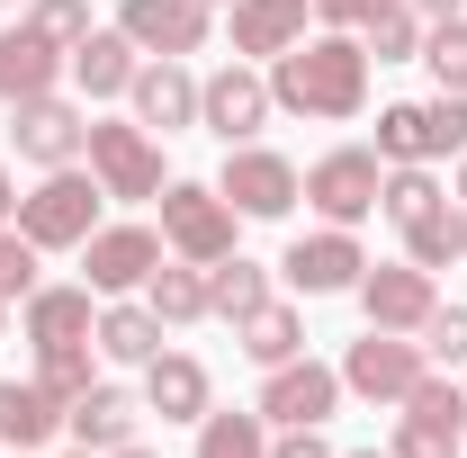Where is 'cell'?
<instances>
[{"mask_svg": "<svg viewBox=\"0 0 467 458\" xmlns=\"http://www.w3.org/2000/svg\"><path fill=\"white\" fill-rule=\"evenodd\" d=\"M90 333H99L90 287H36V297H27V342H36V359H46V350H81Z\"/></svg>", "mask_w": 467, "mask_h": 458, "instance_id": "24", "label": "cell"}, {"mask_svg": "<svg viewBox=\"0 0 467 458\" xmlns=\"http://www.w3.org/2000/svg\"><path fill=\"white\" fill-rule=\"evenodd\" d=\"M72 458H90V450H72Z\"/></svg>", "mask_w": 467, "mask_h": 458, "instance_id": "46", "label": "cell"}, {"mask_svg": "<svg viewBox=\"0 0 467 458\" xmlns=\"http://www.w3.org/2000/svg\"><path fill=\"white\" fill-rule=\"evenodd\" d=\"M0 9H27V0H0Z\"/></svg>", "mask_w": 467, "mask_h": 458, "instance_id": "45", "label": "cell"}, {"mask_svg": "<svg viewBox=\"0 0 467 458\" xmlns=\"http://www.w3.org/2000/svg\"><path fill=\"white\" fill-rule=\"evenodd\" d=\"M359 243H350V225H324V234H296L288 261H279V279L296 287V297H342V287H359Z\"/></svg>", "mask_w": 467, "mask_h": 458, "instance_id": "16", "label": "cell"}, {"mask_svg": "<svg viewBox=\"0 0 467 458\" xmlns=\"http://www.w3.org/2000/svg\"><path fill=\"white\" fill-rule=\"evenodd\" d=\"M422 378H431V359H422V342H405V333H378V324H368V342L342 350V396L405 404Z\"/></svg>", "mask_w": 467, "mask_h": 458, "instance_id": "8", "label": "cell"}, {"mask_svg": "<svg viewBox=\"0 0 467 458\" xmlns=\"http://www.w3.org/2000/svg\"><path fill=\"white\" fill-rule=\"evenodd\" d=\"M467 153V99H387L378 109V162H459Z\"/></svg>", "mask_w": 467, "mask_h": 458, "instance_id": "4", "label": "cell"}, {"mask_svg": "<svg viewBox=\"0 0 467 458\" xmlns=\"http://www.w3.org/2000/svg\"><path fill=\"white\" fill-rule=\"evenodd\" d=\"M198 458H270V422H261V404H252V413H216V404H207V422H198Z\"/></svg>", "mask_w": 467, "mask_h": 458, "instance_id": "30", "label": "cell"}, {"mask_svg": "<svg viewBox=\"0 0 467 458\" xmlns=\"http://www.w3.org/2000/svg\"><path fill=\"white\" fill-rule=\"evenodd\" d=\"M422 72H431L441 90H459V99H467V18H441V27H422Z\"/></svg>", "mask_w": 467, "mask_h": 458, "instance_id": "32", "label": "cell"}, {"mask_svg": "<svg viewBox=\"0 0 467 458\" xmlns=\"http://www.w3.org/2000/svg\"><path fill=\"white\" fill-rule=\"evenodd\" d=\"M135 63H144V46H135L126 27H90V36L72 46V81H81V99H126Z\"/></svg>", "mask_w": 467, "mask_h": 458, "instance_id": "21", "label": "cell"}, {"mask_svg": "<svg viewBox=\"0 0 467 458\" xmlns=\"http://www.w3.org/2000/svg\"><path fill=\"white\" fill-rule=\"evenodd\" d=\"M306 36V0H234V55L243 63H279Z\"/></svg>", "mask_w": 467, "mask_h": 458, "instance_id": "22", "label": "cell"}, {"mask_svg": "<svg viewBox=\"0 0 467 458\" xmlns=\"http://www.w3.org/2000/svg\"><path fill=\"white\" fill-rule=\"evenodd\" d=\"M81 144H90V117L72 109V99H18L9 109V153L18 162H36V172H63V162H81Z\"/></svg>", "mask_w": 467, "mask_h": 458, "instance_id": "11", "label": "cell"}, {"mask_svg": "<svg viewBox=\"0 0 467 458\" xmlns=\"http://www.w3.org/2000/svg\"><path fill=\"white\" fill-rule=\"evenodd\" d=\"M117 27H126L144 55H198V46H207V0H126Z\"/></svg>", "mask_w": 467, "mask_h": 458, "instance_id": "18", "label": "cell"}, {"mask_svg": "<svg viewBox=\"0 0 467 458\" xmlns=\"http://www.w3.org/2000/svg\"><path fill=\"white\" fill-rule=\"evenodd\" d=\"M162 243H171L180 261H225L234 252V207L207 189V180H162Z\"/></svg>", "mask_w": 467, "mask_h": 458, "instance_id": "6", "label": "cell"}, {"mask_svg": "<svg viewBox=\"0 0 467 458\" xmlns=\"http://www.w3.org/2000/svg\"><path fill=\"white\" fill-rule=\"evenodd\" d=\"M405 9H422V18H431V27H441V18H459L467 0H405Z\"/></svg>", "mask_w": 467, "mask_h": 458, "instance_id": "39", "label": "cell"}, {"mask_svg": "<svg viewBox=\"0 0 467 458\" xmlns=\"http://www.w3.org/2000/svg\"><path fill=\"white\" fill-rule=\"evenodd\" d=\"M0 333H9V297H0Z\"/></svg>", "mask_w": 467, "mask_h": 458, "instance_id": "44", "label": "cell"}, {"mask_svg": "<svg viewBox=\"0 0 467 458\" xmlns=\"http://www.w3.org/2000/svg\"><path fill=\"white\" fill-rule=\"evenodd\" d=\"M109 458H162V450H144V441H126V450H109Z\"/></svg>", "mask_w": 467, "mask_h": 458, "instance_id": "41", "label": "cell"}, {"mask_svg": "<svg viewBox=\"0 0 467 458\" xmlns=\"http://www.w3.org/2000/svg\"><path fill=\"white\" fill-rule=\"evenodd\" d=\"M99 198H109L99 180L63 162V172H46L36 189H27V198H18V216H9V225L27 234L36 252H81V243L99 234Z\"/></svg>", "mask_w": 467, "mask_h": 458, "instance_id": "3", "label": "cell"}, {"mask_svg": "<svg viewBox=\"0 0 467 458\" xmlns=\"http://www.w3.org/2000/svg\"><path fill=\"white\" fill-rule=\"evenodd\" d=\"M422 27H431V18L396 0V9H378V18L359 27V46H368V63H422Z\"/></svg>", "mask_w": 467, "mask_h": 458, "instance_id": "31", "label": "cell"}, {"mask_svg": "<svg viewBox=\"0 0 467 458\" xmlns=\"http://www.w3.org/2000/svg\"><path fill=\"white\" fill-rule=\"evenodd\" d=\"M378 144H342V153H324L315 172H306V207L324 216V225H359V216H378Z\"/></svg>", "mask_w": 467, "mask_h": 458, "instance_id": "10", "label": "cell"}, {"mask_svg": "<svg viewBox=\"0 0 467 458\" xmlns=\"http://www.w3.org/2000/svg\"><path fill=\"white\" fill-rule=\"evenodd\" d=\"M378 9H396V0H315V18H324V27H368Z\"/></svg>", "mask_w": 467, "mask_h": 458, "instance_id": "37", "label": "cell"}, {"mask_svg": "<svg viewBox=\"0 0 467 458\" xmlns=\"http://www.w3.org/2000/svg\"><path fill=\"white\" fill-rule=\"evenodd\" d=\"M162 270V234L153 225H99L81 243V287L90 297H126V287H144Z\"/></svg>", "mask_w": 467, "mask_h": 458, "instance_id": "13", "label": "cell"}, {"mask_svg": "<svg viewBox=\"0 0 467 458\" xmlns=\"http://www.w3.org/2000/svg\"><path fill=\"white\" fill-rule=\"evenodd\" d=\"M422 359H431V369H467V306H431V324H422Z\"/></svg>", "mask_w": 467, "mask_h": 458, "instance_id": "34", "label": "cell"}, {"mask_svg": "<svg viewBox=\"0 0 467 458\" xmlns=\"http://www.w3.org/2000/svg\"><path fill=\"white\" fill-rule=\"evenodd\" d=\"M18 458H27V450H18Z\"/></svg>", "mask_w": 467, "mask_h": 458, "instance_id": "47", "label": "cell"}, {"mask_svg": "<svg viewBox=\"0 0 467 458\" xmlns=\"http://www.w3.org/2000/svg\"><path fill=\"white\" fill-rule=\"evenodd\" d=\"M126 99H135V126H153V135H180V126H198V81H189V63H180V55L135 63Z\"/></svg>", "mask_w": 467, "mask_h": 458, "instance_id": "17", "label": "cell"}, {"mask_svg": "<svg viewBox=\"0 0 467 458\" xmlns=\"http://www.w3.org/2000/svg\"><path fill=\"white\" fill-rule=\"evenodd\" d=\"M216 198L234 216H288L306 198V172L288 153H261V144H225V172H216Z\"/></svg>", "mask_w": 467, "mask_h": 458, "instance_id": "7", "label": "cell"}, {"mask_svg": "<svg viewBox=\"0 0 467 458\" xmlns=\"http://www.w3.org/2000/svg\"><path fill=\"white\" fill-rule=\"evenodd\" d=\"M144 404H153L162 422H207V359L153 350V359H144Z\"/></svg>", "mask_w": 467, "mask_h": 458, "instance_id": "19", "label": "cell"}, {"mask_svg": "<svg viewBox=\"0 0 467 458\" xmlns=\"http://www.w3.org/2000/svg\"><path fill=\"white\" fill-rule=\"evenodd\" d=\"M342 413V369H324V359H279L270 369V387H261V422H279V432H296V422H333Z\"/></svg>", "mask_w": 467, "mask_h": 458, "instance_id": "15", "label": "cell"}, {"mask_svg": "<svg viewBox=\"0 0 467 458\" xmlns=\"http://www.w3.org/2000/svg\"><path fill=\"white\" fill-rule=\"evenodd\" d=\"M270 109H279V99H270V81H261L243 55H234L225 72H207V81H198V126H207L216 144H252Z\"/></svg>", "mask_w": 467, "mask_h": 458, "instance_id": "12", "label": "cell"}, {"mask_svg": "<svg viewBox=\"0 0 467 458\" xmlns=\"http://www.w3.org/2000/svg\"><path fill=\"white\" fill-rule=\"evenodd\" d=\"M27 27H36L46 46H63V55H72V46L90 36V0H27Z\"/></svg>", "mask_w": 467, "mask_h": 458, "instance_id": "33", "label": "cell"}, {"mask_svg": "<svg viewBox=\"0 0 467 458\" xmlns=\"http://www.w3.org/2000/svg\"><path fill=\"white\" fill-rule=\"evenodd\" d=\"M270 458H333V450H324V422H296V432H279V441H270Z\"/></svg>", "mask_w": 467, "mask_h": 458, "instance_id": "38", "label": "cell"}, {"mask_svg": "<svg viewBox=\"0 0 467 458\" xmlns=\"http://www.w3.org/2000/svg\"><path fill=\"white\" fill-rule=\"evenodd\" d=\"M459 198H467V153H459Z\"/></svg>", "mask_w": 467, "mask_h": 458, "instance_id": "43", "label": "cell"}, {"mask_svg": "<svg viewBox=\"0 0 467 458\" xmlns=\"http://www.w3.org/2000/svg\"><path fill=\"white\" fill-rule=\"evenodd\" d=\"M234 342H243V359H261V369H279V359H296L306 350V324H296V306H252L243 324H234Z\"/></svg>", "mask_w": 467, "mask_h": 458, "instance_id": "26", "label": "cell"}, {"mask_svg": "<svg viewBox=\"0 0 467 458\" xmlns=\"http://www.w3.org/2000/svg\"><path fill=\"white\" fill-rule=\"evenodd\" d=\"M0 297H9V306L36 297V243H27L18 225H0Z\"/></svg>", "mask_w": 467, "mask_h": 458, "instance_id": "35", "label": "cell"}, {"mask_svg": "<svg viewBox=\"0 0 467 458\" xmlns=\"http://www.w3.org/2000/svg\"><path fill=\"white\" fill-rule=\"evenodd\" d=\"M144 306H153V315H162V333H171V324H198V315H207V270H198V261H162V270H153V279H144Z\"/></svg>", "mask_w": 467, "mask_h": 458, "instance_id": "28", "label": "cell"}, {"mask_svg": "<svg viewBox=\"0 0 467 458\" xmlns=\"http://www.w3.org/2000/svg\"><path fill=\"white\" fill-rule=\"evenodd\" d=\"M55 72H63V46H46L27 18L0 36V99H9V109H18V99H46V90H55Z\"/></svg>", "mask_w": 467, "mask_h": 458, "instance_id": "25", "label": "cell"}, {"mask_svg": "<svg viewBox=\"0 0 467 458\" xmlns=\"http://www.w3.org/2000/svg\"><path fill=\"white\" fill-rule=\"evenodd\" d=\"M63 432H72V450H90V458H109V450H126L135 441V404L117 396V387H81V396L63 404Z\"/></svg>", "mask_w": 467, "mask_h": 458, "instance_id": "20", "label": "cell"}, {"mask_svg": "<svg viewBox=\"0 0 467 458\" xmlns=\"http://www.w3.org/2000/svg\"><path fill=\"white\" fill-rule=\"evenodd\" d=\"M378 207H387V225L405 234V261H422L431 279H441V270L467 252V207L441 189V180H431V162H387Z\"/></svg>", "mask_w": 467, "mask_h": 458, "instance_id": "2", "label": "cell"}, {"mask_svg": "<svg viewBox=\"0 0 467 458\" xmlns=\"http://www.w3.org/2000/svg\"><path fill=\"white\" fill-rule=\"evenodd\" d=\"M63 432V396L46 378H0V450H36Z\"/></svg>", "mask_w": 467, "mask_h": 458, "instance_id": "23", "label": "cell"}, {"mask_svg": "<svg viewBox=\"0 0 467 458\" xmlns=\"http://www.w3.org/2000/svg\"><path fill=\"white\" fill-rule=\"evenodd\" d=\"M270 99L296 117H359L368 109V46L359 36H296L288 55L270 63Z\"/></svg>", "mask_w": 467, "mask_h": 458, "instance_id": "1", "label": "cell"}, {"mask_svg": "<svg viewBox=\"0 0 467 458\" xmlns=\"http://www.w3.org/2000/svg\"><path fill=\"white\" fill-rule=\"evenodd\" d=\"M252 306H270V270H261V261H243V252H225V261H207V315H225V324H243Z\"/></svg>", "mask_w": 467, "mask_h": 458, "instance_id": "27", "label": "cell"}, {"mask_svg": "<svg viewBox=\"0 0 467 458\" xmlns=\"http://www.w3.org/2000/svg\"><path fill=\"white\" fill-rule=\"evenodd\" d=\"M36 378H46V387L72 404L81 387H90V342H81V350H46V359H36Z\"/></svg>", "mask_w": 467, "mask_h": 458, "instance_id": "36", "label": "cell"}, {"mask_svg": "<svg viewBox=\"0 0 467 458\" xmlns=\"http://www.w3.org/2000/svg\"><path fill=\"white\" fill-rule=\"evenodd\" d=\"M350 297L368 306V324H378V333H422V324H431V306H441V279H431L422 261H387V270H359Z\"/></svg>", "mask_w": 467, "mask_h": 458, "instance_id": "14", "label": "cell"}, {"mask_svg": "<svg viewBox=\"0 0 467 458\" xmlns=\"http://www.w3.org/2000/svg\"><path fill=\"white\" fill-rule=\"evenodd\" d=\"M90 180L109 189V198H162V144H153V126H135V117H90Z\"/></svg>", "mask_w": 467, "mask_h": 458, "instance_id": "5", "label": "cell"}, {"mask_svg": "<svg viewBox=\"0 0 467 458\" xmlns=\"http://www.w3.org/2000/svg\"><path fill=\"white\" fill-rule=\"evenodd\" d=\"M9 216H18V180L0 172V225H9Z\"/></svg>", "mask_w": 467, "mask_h": 458, "instance_id": "40", "label": "cell"}, {"mask_svg": "<svg viewBox=\"0 0 467 458\" xmlns=\"http://www.w3.org/2000/svg\"><path fill=\"white\" fill-rule=\"evenodd\" d=\"M90 342L109 350V359H126V369H144V359L162 350V315H153V306H109Z\"/></svg>", "mask_w": 467, "mask_h": 458, "instance_id": "29", "label": "cell"}, {"mask_svg": "<svg viewBox=\"0 0 467 458\" xmlns=\"http://www.w3.org/2000/svg\"><path fill=\"white\" fill-rule=\"evenodd\" d=\"M350 458H396V450H350Z\"/></svg>", "mask_w": 467, "mask_h": 458, "instance_id": "42", "label": "cell"}, {"mask_svg": "<svg viewBox=\"0 0 467 458\" xmlns=\"http://www.w3.org/2000/svg\"><path fill=\"white\" fill-rule=\"evenodd\" d=\"M459 450H467V387L422 378L396 404V458H459Z\"/></svg>", "mask_w": 467, "mask_h": 458, "instance_id": "9", "label": "cell"}]
</instances>
